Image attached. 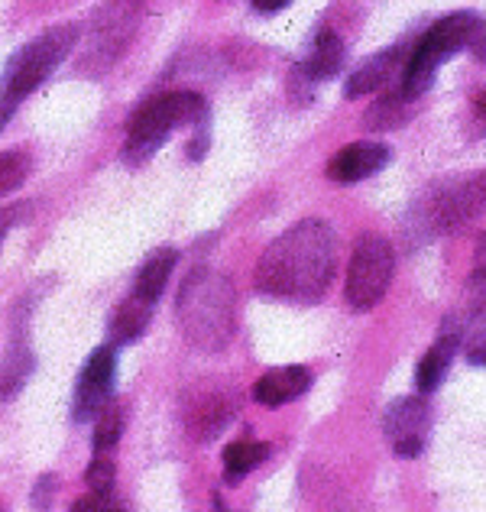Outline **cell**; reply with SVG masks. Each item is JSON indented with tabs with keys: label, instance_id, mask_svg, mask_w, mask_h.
Instances as JSON below:
<instances>
[{
	"label": "cell",
	"instance_id": "5b68a950",
	"mask_svg": "<svg viewBox=\"0 0 486 512\" xmlns=\"http://www.w3.org/2000/svg\"><path fill=\"white\" fill-rule=\"evenodd\" d=\"M483 33H486V26L477 13H451V17L438 20L422 39H418L409 65H405L402 91H399L402 98L405 101L422 98V94L435 85L438 65L448 62L451 56H457V52L467 46H477Z\"/></svg>",
	"mask_w": 486,
	"mask_h": 512
},
{
	"label": "cell",
	"instance_id": "d6986e66",
	"mask_svg": "<svg viewBox=\"0 0 486 512\" xmlns=\"http://www.w3.org/2000/svg\"><path fill=\"white\" fill-rule=\"evenodd\" d=\"M33 354L23 344L10 350V357L0 363V399H13L23 389V383L33 376Z\"/></svg>",
	"mask_w": 486,
	"mask_h": 512
},
{
	"label": "cell",
	"instance_id": "e0dca14e",
	"mask_svg": "<svg viewBox=\"0 0 486 512\" xmlns=\"http://www.w3.org/2000/svg\"><path fill=\"white\" fill-rule=\"evenodd\" d=\"M153 305L130 295L124 305H117V312L111 318V344H133L143 338L146 325H150Z\"/></svg>",
	"mask_w": 486,
	"mask_h": 512
},
{
	"label": "cell",
	"instance_id": "6da1fadb",
	"mask_svg": "<svg viewBox=\"0 0 486 512\" xmlns=\"http://www.w3.org/2000/svg\"><path fill=\"white\" fill-rule=\"evenodd\" d=\"M337 266L331 227L305 218L279 234L256 263V289L282 302H318L328 292Z\"/></svg>",
	"mask_w": 486,
	"mask_h": 512
},
{
	"label": "cell",
	"instance_id": "4316f807",
	"mask_svg": "<svg viewBox=\"0 0 486 512\" xmlns=\"http://www.w3.org/2000/svg\"><path fill=\"white\" fill-rule=\"evenodd\" d=\"M56 487H59V480L52 477V474H43V477H39L36 490H33V503H36L39 512H46V509H49V500H52V493H56Z\"/></svg>",
	"mask_w": 486,
	"mask_h": 512
},
{
	"label": "cell",
	"instance_id": "9a60e30c",
	"mask_svg": "<svg viewBox=\"0 0 486 512\" xmlns=\"http://www.w3.org/2000/svg\"><path fill=\"white\" fill-rule=\"evenodd\" d=\"M396 62H399V49L376 52L373 59H367L354 75L347 78V98L350 101H354V98H367V94L386 88V82L393 78Z\"/></svg>",
	"mask_w": 486,
	"mask_h": 512
},
{
	"label": "cell",
	"instance_id": "52a82bcc",
	"mask_svg": "<svg viewBox=\"0 0 486 512\" xmlns=\"http://www.w3.org/2000/svg\"><path fill=\"white\" fill-rule=\"evenodd\" d=\"M114 380H117V350H114V344H104V347L94 350L78 373L72 419L75 422L98 419V412L111 402Z\"/></svg>",
	"mask_w": 486,
	"mask_h": 512
},
{
	"label": "cell",
	"instance_id": "9c48e42d",
	"mask_svg": "<svg viewBox=\"0 0 486 512\" xmlns=\"http://www.w3.org/2000/svg\"><path fill=\"white\" fill-rule=\"evenodd\" d=\"M386 441L399 457H418L428 444L431 431V409L422 396H405L396 399L383 415Z\"/></svg>",
	"mask_w": 486,
	"mask_h": 512
},
{
	"label": "cell",
	"instance_id": "30bf717a",
	"mask_svg": "<svg viewBox=\"0 0 486 512\" xmlns=\"http://www.w3.org/2000/svg\"><path fill=\"white\" fill-rule=\"evenodd\" d=\"M486 205V182L483 179H467L448 185L428 201L425 224H431V234H451L457 227H464L474 214Z\"/></svg>",
	"mask_w": 486,
	"mask_h": 512
},
{
	"label": "cell",
	"instance_id": "8992f818",
	"mask_svg": "<svg viewBox=\"0 0 486 512\" xmlns=\"http://www.w3.org/2000/svg\"><path fill=\"white\" fill-rule=\"evenodd\" d=\"M393 273H396L393 244L376 234L360 237L347 266V282H344L347 305L354 312H367V308L380 305L389 282H393Z\"/></svg>",
	"mask_w": 486,
	"mask_h": 512
},
{
	"label": "cell",
	"instance_id": "ba28073f",
	"mask_svg": "<svg viewBox=\"0 0 486 512\" xmlns=\"http://www.w3.org/2000/svg\"><path fill=\"white\" fill-rule=\"evenodd\" d=\"M234 412H237V402L231 396V389H224L218 383L188 389L182 399V422L198 441L218 438L221 431L231 425Z\"/></svg>",
	"mask_w": 486,
	"mask_h": 512
},
{
	"label": "cell",
	"instance_id": "7c38bea8",
	"mask_svg": "<svg viewBox=\"0 0 486 512\" xmlns=\"http://www.w3.org/2000/svg\"><path fill=\"white\" fill-rule=\"evenodd\" d=\"M308 386H312V373L305 367H279V370L263 373L260 380L253 383V399L266 409H279V406H286V402L305 396Z\"/></svg>",
	"mask_w": 486,
	"mask_h": 512
},
{
	"label": "cell",
	"instance_id": "44dd1931",
	"mask_svg": "<svg viewBox=\"0 0 486 512\" xmlns=\"http://www.w3.org/2000/svg\"><path fill=\"white\" fill-rule=\"evenodd\" d=\"M470 367H486V308L467 315V334H461Z\"/></svg>",
	"mask_w": 486,
	"mask_h": 512
},
{
	"label": "cell",
	"instance_id": "4dcf8cb0",
	"mask_svg": "<svg viewBox=\"0 0 486 512\" xmlns=\"http://www.w3.org/2000/svg\"><path fill=\"white\" fill-rule=\"evenodd\" d=\"M0 512H7V506H4V503H0Z\"/></svg>",
	"mask_w": 486,
	"mask_h": 512
},
{
	"label": "cell",
	"instance_id": "3957f363",
	"mask_svg": "<svg viewBox=\"0 0 486 512\" xmlns=\"http://www.w3.org/2000/svg\"><path fill=\"white\" fill-rule=\"evenodd\" d=\"M78 33V23H62L30 39L20 52H13L4 78H0V130L10 124L17 107L69 59V52L78 43Z\"/></svg>",
	"mask_w": 486,
	"mask_h": 512
},
{
	"label": "cell",
	"instance_id": "7402d4cb",
	"mask_svg": "<svg viewBox=\"0 0 486 512\" xmlns=\"http://www.w3.org/2000/svg\"><path fill=\"white\" fill-rule=\"evenodd\" d=\"M30 175V159L23 153H0V195L20 188Z\"/></svg>",
	"mask_w": 486,
	"mask_h": 512
},
{
	"label": "cell",
	"instance_id": "d4e9b609",
	"mask_svg": "<svg viewBox=\"0 0 486 512\" xmlns=\"http://www.w3.org/2000/svg\"><path fill=\"white\" fill-rule=\"evenodd\" d=\"M69 512H124L117 503H111V496H98V493H91V496H81L78 503H72Z\"/></svg>",
	"mask_w": 486,
	"mask_h": 512
},
{
	"label": "cell",
	"instance_id": "f546056e",
	"mask_svg": "<svg viewBox=\"0 0 486 512\" xmlns=\"http://www.w3.org/2000/svg\"><path fill=\"white\" fill-rule=\"evenodd\" d=\"M211 503H214V512H231V509H227V506H224V500H221V496H214V500H211Z\"/></svg>",
	"mask_w": 486,
	"mask_h": 512
},
{
	"label": "cell",
	"instance_id": "484cf974",
	"mask_svg": "<svg viewBox=\"0 0 486 512\" xmlns=\"http://www.w3.org/2000/svg\"><path fill=\"white\" fill-rule=\"evenodd\" d=\"M33 208L26 205V201H17V205H7L4 211H0V244H4V237L10 234V227L13 224H20L23 221V214H30Z\"/></svg>",
	"mask_w": 486,
	"mask_h": 512
},
{
	"label": "cell",
	"instance_id": "cb8c5ba5",
	"mask_svg": "<svg viewBox=\"0 0 486 512\" xmlns=\"http://www.w3.org/2000/svg\"><path fill=\"white\" fill-rule=\"evenodd\" d=\"M402 94L399 98H386V101H380V104H373V111H370V117H367V127H373V130H386V127H396L399 124V114H402Z\"/></svg>",
	"mask_w": 486,
	"mask_h": 512
},
{
	"label": "cell",
	"instance_id": "83f0119b",
	"mask_svg": "<svg viewBox=\"0 0 486 512\" xmlns=\"http://www.w3.org/2000/svg\"><path fill=\"white\" fill-rule=\"evenodd\" d=\"M289 4H292V0H253V7L260 13H279V10H286Z\"/></svg>",
	"mask_w": 486,
	"mask_h": 512
},
{
	"label": "cell",
	"instance_id": "5bb4252c",
	"mask_svg": "<svg viewBox=\"0 0 486 512\" xmlns=\"http://www.w3.org/2000/svg\"><path fill=\"white\" fill-rule=\"evenodd\" d=\"M344 65V43L341 36H337L334 30H321L315 36L312 49H308V56L302 62V72L308 82H328V78H334L337 72H341Z\"/></svg>",
	"mask_w": 486,
	"mask_h": 512
},
{
	"label": "cell",
	"instance_id": "7a4b0ae2",
	"mask_svg": "<svg viewBox=\"0 0 486 512\" xmlns=\"http://www.w3.org/2000/svg\"><path fill=\"white\" fill-rule=\"evenodd\" d=\"M175 315L185 338L201 350H224L237 331V295L218 269L198 266L179 289Z\"/></svg>",
	"mask_w": 486,
	"mask_h": 512
},
{
	"label": "cell",
	"instance_id": "277c9868",
	"mask_svg": "<svg viewBox=\"0 0 486 512\" xmlns=\"http://www.w3.org/2000/svg\"><path fill=\"white\" fill-rule=\"evenodd\" d=\"M208 120V101L195 91H169L156 94L146 104H140L133 117L127 120V146L124 159L130 166L146 163L162 143L169 140V133L182 124H201Z\"/></svg>",
	"mask_w": 486,
	"mask_h": 512
},
{
	"label": "cell",
	"instance_id": "f1b7e54d",
	"mask_svg": "<svg viewBox=\"0 0 486 512\" xmlns=\"http://www.w3.org/2000/svg\"><path fill=\"white\" fill-rule=\"evenodd\" d=\"M474 260H477V269H486V234H480V240H477Z\"/></svg>",
	"mask_w": 486,
	"mask_h": 512
},
{
	"label": "cell",
	"instance_id": "2e32d148",
	"mask_svg": "<svg viewBox=\"0 0 486 512\" xmlns=\"http://www.w3.org/2000/svg\"><path fill=\"white\" fill-rule=\"evenodd\" d=\"M175 263H179V250H172V247L156 250V253L150 256V260H146V263L140 266L137 282H133V295L153 305V302L159 299V295H162V289H166V282H169V276H172Z\"/></svg>",
	"mask_w": 486,
	"mask_h": 512
},
{
	"label": "cell",
	"instance_id": "4fadbf2b",
	"mask_svg": "<svg viewBox=\"0 0 486 512\" xmlns=\"http://www.w3.org/2000/svg\"><path fill=\"white\" fill-rule=\"evenodd\" d=\"M457 347H461V331H457L454 325L441 328V338L428 347V354L418 360V367H415V389L418 393H435V389L441 386V380L451 370V360L457 354Z\"/></svg>",
	"mask_w": 486,
	"mask_h": 512
},
{
	"label": "cell",
	"instance_id": "603a6c76",
	"mask_svg": "<svg viewBox=\"0 0 486 512\" xmlns=\"http://www.w3.org/2000/svg\"><path fill=\"white\" fill-rule=\"evenodd\" d=\"M88 490L98 493V496H111L114 490V461L107 454H94V461L88 464Z\"/></svg>",
	"mask_w": 486,
	"mask_h": 512
},
{
	"label": "cell",
	"instance_id": "8fae6325",
	"mask_svg": "<svg viewBox=\"0 0 486 512\" xmlns=\"http://www.w3.org/2000/svg\"><path fill=\"white\" fill-rule=\"evenodd\" d=\"M389 159H393V150H389L386 143H373V140L350 143L341 153L331 156L328 179L331 182H363L380 172Z\"/></svg>",
	"mask_w": 486,
	"mask_h": 512
},
{
	"label": "cell",
	"instance_id": "ffe728a7",
	"mask_svg": "<svg viewBox=\"0 0 486 512\" xmlns=\"http://www.w3.org/2000/svg\"><path fill=\"white\" fill-rule=\"evenodd\" d=\"M120 435H124V406L107 402V406L98 412V425H94V451L111 454L117 448Z\"/></svg>",
	"mask_w": 486,
	"mask_h": 512
},
{
	"label": "cell",
	"instance_id": "ac0fdd59",
	"mask_svg": "<svg viewBox=\"0 0 486 512\" xmlns=\"http://www.w3.org/2000/svg\"><path fill=\"white\" fill-rule=\"evenodd\" d=\"M266 454H269V444L253 441V438H240L234 444H227V451H224V480L234 487V483H240L243 477H247L256 464L266 461Z\"/></svg>",
	"mask_w": 486,
	"mask_h": 512
}]
</instances>
